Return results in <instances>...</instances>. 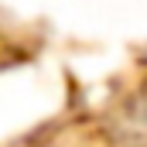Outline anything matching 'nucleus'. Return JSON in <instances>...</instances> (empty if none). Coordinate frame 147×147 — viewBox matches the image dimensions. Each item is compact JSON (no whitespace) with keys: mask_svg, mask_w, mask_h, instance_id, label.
Here are the masks:
<instances>
[{"mask_svg":"<svg viewBox=\"0 0 147 147\" xmlns=\"http://www.w3.org/2000/svg\"><path fill=\"white\" fill-rule=\"evenodd\" d=\"M123 127H127V134H130L137 144L147 147V99H140V103H134V106H130L127 120H123Z\"/></svg>","mask_w":147,"mask_h":147,"instance_id":"1","label":"nucleus"}]
</instances>
